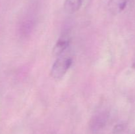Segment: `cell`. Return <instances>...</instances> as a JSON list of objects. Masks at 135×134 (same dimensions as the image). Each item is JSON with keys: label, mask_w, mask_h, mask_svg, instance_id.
<instances>
[{"label": "cell", "mask_w": 135, "mask_h": 134, "mask_svg": "<svg viewBox=\"0 0 135 134\" xmlns=\"http://www.w3.org/2000/svg\"><path fill=\"white\" fill-rule=\"evenodd\" d=\"M108 114L106 112H100L93 116L90 122V128L94 133L101 132L107 124Z\"/></svg>", "instance_id": "2"}, {"label": "cell", "mask_w": 135, "mask_h": 134, "mask_svg": "<svg viewBox=\"0 0 135 134\" xmlns=\"http://www.w3.org/2000/svg\"><path fill=\"white\" fill-rule=\"evenodd\" d=\"M124 128H125V126H124L123 124H118L115 127L113 131L115 133H119L122 131L124 130Z\"/></svg>", "instance_id": "6"}, {"label": "cell", "mask_w": 135, "mask_h": 134, "mask_svg": "<svg viewBox=\"0 0 135 134\" xmlns=\"http://www.w3.org/2000/svg\"><path fill=\"white\" fill-rule=\"evenodd\" d=\"M134 66H135V64H134Z\"/></svg>", "instance_id": "7"}, {"label": "cell", "mask_w": 135, "mask_h": 134, "mask_svg": "<svg viewBox=\"0 0 135 134\" xmlns=\"http://www.w3.org/2000/svg\"><path fill=\"white\" fill-rule=\"evenodd\" d=\"M131 0H109L108 7L112 14H118L123 11Z\"/></svg>", "instance_id": "3"}, {"label": "cell", "mask_w": 135, "mask_h": 134, "mask_svg": "<svg viewBox=\"0 0 135 134\" xmlns=\"http://www.w3.org/2000/svg\"><path fill=\"white\" fill-rule=\"evenodd\" d=\"M72 63V58L65 54L57 58L51 70V77L56 80L61 79L69 69Z\"/></svg>", "instance_id": "1"}, {"label": "cell", "mask_w": 135, "mask_h": 134, "mask_svg": "<svg viewBox=\"0 0 135 134\" xmlns=\"http://www.w3.org/2000/svg\"><path fill=\"white\" fill-rule=\"evenodd\" d=\"M69 42V39L67 38H62L59 39L53 49V55L57 58L65 54L68 49Z\"/></svg>", "instance_id": "4"}, {"label": "cell", "mask_w": 135, "mask_h": 134, "mask_svg": "<svg viewBox=\"0 0 135 134\" xmlns=\"http://www.w3.org/2000/svg\"><path fill=\"white\" fill-rule=\"evenodd\" d=\"M84 0H65L64 10L68 14H73L80 9Z\"/></svg>", "instance_id": "5"}]
</instances>
